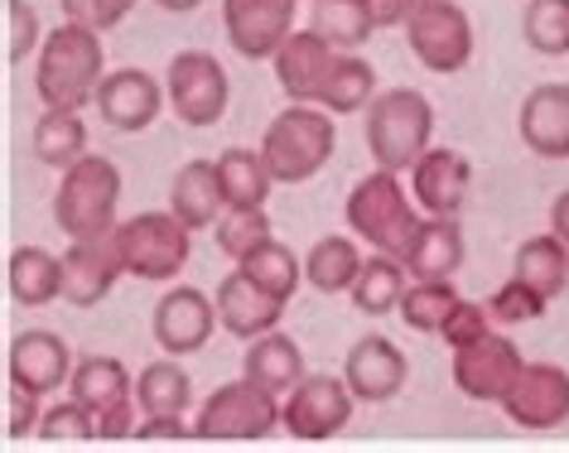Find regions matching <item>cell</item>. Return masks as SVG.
<instances>
[{
	"label": "cell",
	"instance_id": "obj_23",
	"mask_svg": "<svg viewBox=\"0 0 569 453\" xmlns=\"http://www.w3.org/2000/svg\"><path fill=\"white\" fill-rule=\"evenodd\" d=\"M463 256L468 246H463L459 218H420V226L410 232V242L401 251V265L410 271V280H453Z\"/></svg>",
	"mask_w": 569,
	"mask_h": 453
},
{
	"label": "cell",
	"instance_id": "obj_49",
	"mask_svg": "<svg viewBox=\"0 0 569 453\" xmlns=\"http://www.w3.org/2000/svg\"><path fill=\"white\" fill-rule=\"evenodd\" d=\"M550 232L560 236V242H569V189L555 198V208H550Z\"/></svg>",
	"mask_w": 569,
	"mask_h": 453
},
{
	"label": "cell",
	"instance_id": "obj_22",
	"mask_svg": "<svg viewBox=\"0 0 569 453\" xmlns=\"http://www.w3.org/2000/svg\"><path fill=\"white\" fill-rule=\"evenodd\" d=\"M280 314H284V300H276L270 290H261L247 271H241V265L218 285V323L232 338H247L251 343V338L280 329Z\"/></svg>",
	"mask_w": 569,
	"mask_h": 453
},
{
	"label": "cell",
	"instance_id": "obj_31",
	"mask_svg": "<svg viewBox=\"0 0 569 453\" xmlns=\"http://www.w3.org/2000/svg\"><path fill=\"white\" fill-rule=\"evenodd\" d=\"M362 265H367V256L358 251L352 236H323L305 256V280L319 294H343V290H352V280L362 275Z\"/></svg>",
	"mask_w": 569,
	"mask_h": 453
},
{
	"label": "cell",
	"instance_id": "obj_50",
	"mask_svg": "<svg viewBox=\"0 0 569 453\" xmlns=\"http://www.w3.org/2000/svg\"><path fill=\"white\" fill-rule=\"evenodd\" d=\"M160 10H169V16H189V10H198V0H154Z\"/></svg>",
	"mask_w": 569,
	"mask_h": 453
},
{
	"label": "cell",
	"instance_id": "obj_37",
	"mask_svg": "<svg viewBox=\"0 0 569 453\" xmlns=\"http://www.w3.org/2000/svg\"><path fill=\"white\" fill-rule=\"evenodd\" d=\"M521 39H526V49L546 53V59H565L569 53V0H526Z\"/></svg>",
	"mask_w": 569,
	"mask_h": 453
},
{
	"label": "cell",
	"instance_id": "obj_27",
	"mask_svg": "<svg viewBox=\"0 0 569 453\" xmlns=\"http://www.w3.org/2000/svg\"><path fill=\"white\" fill-rule=\"evenodd\" d=\"M68 386H73V401H82L92 410V420L136 401V381L126 372L121 358H82L73 366V381H68Z\"/></svg>",
	"mask_w": 569,
	"mask_h": 453
},
{
	"label": "cell",
	"instance_id": "obj_33",
	"mask_svg": "<svg viewBox=\"0 0 569 453\" xmlns=\"http://www.w3.org/2000/svg\"><path fill=\"white\" fill-rule=\"evenodd\" d=\"M193 401V381L179 362H150L136 376V405L140 415H183Z\"/></svg>",
	"mask_w": 569,
	"mask_h": 453
},
{
	"label": "cell",
	"instance_id": "obj_8",
	"mask_svg": "<svg viewBox=\"0 0 569 453\" xmlns=\"http://www.w3.org/2000/svg\"><path fill=\"white\" fill-rule=\"evenodd\" d=\"M352 401H358V395H352L348 376L315 372V376H305L300 386L284 395L280 424L295 439H305V444H323V439L343 434L352 424Z\"/></svg>",
	"mask_w": 569,
	"mask_h": 453
},
{
	"label": "cell",
	"instance_id": "obj_3",
	"mask_svg": "<svg viewBox=\"0 0 569 453\" xmlns=\"http://www.w3.org/2000/svg\"><path fill=\"white\" fill-rule=\"evenodd\" d=\"M117 208H121V169L107 154H82L78 164L63 169V183L53 193V222L73 242L111 236L117 232Z\"/></svg>",
	"mask_w": 569,
	"mask_h": 453
},
{
	"label": "cell",
	"instance_id": "obj_25",
	"mask_svg": "<svg viewBox=\"0 0 569 453\" xmlns=\"http://www.w3.org/2000/svg\"><path fill=\"white\" fill-rule=\"evenodd\" d=\"M241 376L256 381V386H266L270 395H290L309 372H305L300 343H295V338H284L280 329H270L261 338H251L247 358H241Z\"/></svg>",
	"mask_w": 569,
	"mask_h": 453
},
{
	"label": "cell",
	"instance_id": "obj_32",
	"mask_svg": "<svg viewBox=\"0 0 569 453\" xmlns=\"http://www.w3.org/2000/svg\"><path fill=\"white\" fill-rule=\"evenodd\" d=\"M34 154L49 169H68L88 154V125H82L78 111H59L49 107L44 117L34 121Z\"/></svg>",
	"mask_w": 569,
	"mask_h": 453
},
{
	"label": "cell",
	"instance_id": "obj_45",
	"mask_svg": "<svg viewBox=\"0 0 569 453\" xmlns=\"http://www.w3.org/2000/svg\"><path fill=\"white\" fill-rule=\"evenodd\" d=\"M39 420H44V410H39V391L10 386L6 391V439L10 444H20L24 434H39Z\"/></svg>",
	"mask_w": 569,
	"mask_h": 453
},
{
	"label": "cell",
	"instance_id": "obj_19",
	"mask_svg": "<svg viewBox=\"0 0 569 453\" xmlns=\"http://www.w3.org/2000/svg\"><path fill=\"white\" fill-rule=\"evenodd\" d=\"M164 107V92L160 82H154L146 68H121V73H107L102 88H97V111H102V121L111 131H146V125L160 117Z\"/></svg>",
	"mask_w": 569,
	"mask_h": 453
},
{
	"label": "cell",
	"instance_id": "obj_39",
	"mask_svg": "<svg viewBox=\"0 0 569 453\" xmlns=\"http://www.w3.org/2000/svg\"><path fill=\"white\" fill-rule=\"evenodd\" d=\"M218 251L222 256H232V261H247L256 246L270 242V218H266V208H227L222 218H218Z\"/></svg>",
	"mask_w": 569,
	"mask_h": 453
},
{
	"label": "cell",
	"instance_id": "obj_43",
	"mask_svg": "<svg viewBox=\"0 0 569 453\" xmlns=\"http://www.w3.org/2000/svg\"><path fill=\"white\" fill-rule=\"evenodd\" d=\"M492 309L488 304H473V300H459L449 309V319H445V329H439V338H445L449 348H468V343H478V338H488L492 329Z\"/></svg>",
	"mask_w": 569,
	"mask_h": 453
},
{
	"label": "cell",
	"instance_id": "obj_9",
	"mask_svg": "<svg viewBox=\"0 0 569 453\" xmlns=\"http://www.w3.org/2000/svg\"><path fill=\"white\" fill-rule=\"evenodd\" d=\"M406 34H410V53L430 73H459L473 59V20L453 0H425L406 20Z\"/></svg>",
	"mask_w": 569,
	"mask_h": 453
},
{
	"label": "cell",
	"instance_id": "obj_12",
	"mask_svg": "<svg viewBox=\"0 0 569 453\" xmlns=\"http://www.w3.org/2000/svg\"><path fill=\"white\" fill-rule=\"evenodd\" d=\"M502 410L521 430H555L569 420V372L555 362H526L517 386L502 395Z\"/></svg>",
	"mask_w": 569,
	"mask_h": 453
},
{
	"label": "cell",
	"instance_id": "obj_6",
	"mask_svg": "<svg viewBox=\"0 0 569 453\" xmlns=\"http://www.w3.org/2000/svg\"><path fill=\"white\" fill-rule=\"evenodd\" d=\"M189 232L193 226H183L174 212H136V218L117 222L111 242L121 251L126 275L160 285V280H174L189 261Z\"/></svg>",
	"mask_w": 569,
	"mask_h": 453
},
{
	"label": "cell",
	"instance_id": "obj_30",
	"mask_svg": "<svg viewBox=\"0 0 569 453\" xmlns=\"http://www.w3.org/2000/svg\"><path fill=\"white\" fill-rule=\"evenodd\" d=\"M410 271L401 265V256H387V251H377L372 261L362 265V275L352 280V304H358V314L367 319H381L391 314V309H401V294L410 290Z\"/></svg>",
	"mask_w": 569,
	"mask_h": 453
},
{
	"label": "cell",
	"instance_id": "obj_20",
	"mask_svg": "<svg viewBox=\"0 0 569 453\" xmlns=\"http://www.w3.org/2000/svg\"><path fill=\"white\" fill-rule=\"evenodd\" d=\"M343 376H348V386H352L358 401L381 405V401H391V395H401L410 366H406V352L396 348L391 338L372 333V338H362V343H352L348 362H343Z\"/></svg>",
	"mask_w": 569,
	"mask_h": 453
},
{
	"label": "cell",
	"instance_id": "obj_13",
	"mask_svg": "<svg viewBox=\"0 0 569 453\" xmlns=\"http://www.w3.org/2000/svg\"><path fill=\"white\" fill-rule=\"evenodd\" d=\"M222 24L241 59H276L295 34V0H222Z\"/></svg>",
	"mask_w": 569,
	"mask_h": 453
},
{
	"label": "cell",
	"instance_id": "obj_28",
	"mask_svg": "<svg viewBox=\"0 0 569 453\" xmlns=\"http://www.w3.org/2000/svg\"><path fill=\"white\" fill-rule=\"evenodd\" d=\"M511 275L526 280V285H531L536 294H546V300L565 294V285H569V242H560L555 232L521 242L517 261H511Z\"/></svg>",
	"mask_w": 569,
	"mask_h": 453
},
{
	"label": "cell",
	"instance_id": "obj_17",
	"mask_svg": "<svg viewBox=\"0 0 569 453\" xmlns=\"http://www.w3.org/2000/svg\"><path fill=\"white\" fill-rule=\"evenodd\" d=\"M73 348L63 343L59 333L49 329H30L10 343V358H6V372H10V386H24V391H59L63 381H73Z\"/></svg>",
	"mask_w": 569,
	"mask_h": 453
},
{
	"label": "cell",
	"instance_id": "obj_26",
	"mask_svg": "<svg viewBox=\"0 0 569 453\" xmlns=\"http://www.w3.org/2000/svg\"><path fill=\"white\" fill-rule=\"evenodd\" d=\"M6 285L16 294V304L24 309L53 304V300H63V261L44 246H20V251H10Z\"/></svg>",
	"mask_w": 569,
	"mask_h": 453
},
{
	"label": "cell",
	"instance_id": "obj_1",
	"mask_svg": "<svg viewBox=\"0 0 569 453\" xmlns=\"http://www.w3.org/2000/svg\"><path fill=\"white\" fill-rule=\"evenodd\" d=\"M102 39L88 24L63 20L44 44H39V68H34V88L44 97V107L59 111H82L97 102L102 88Z\"/></svg>",
	"mask_w": 569,
	"mask_h": 453
},
{
	"label": "cell",
	"instance_id": "obj_2",
	"mask_svg": "<svg viewBox=\"0 0 569 453\" xmlns=\"http://www.w3.org/2000/svg\"><path fill=\"white\" fill-rule=\"evenodd\" d=\"M367 150H372L377 169H391V174H406V169L420 164V154L430 150L435 135V107L430 97L416 88H391L377 92L372 107H367Z\"/></svg>",
	"mask_w": 569,
	"mask_h": 453
},
{
	"label": "cell",
	"instance_id": "obj_7",
	"mask_svg": "<svg viewBox=\"0 0 569 453\" xmlns=\"http://www.w3.org/2000/svg\"><path fill=\"white\" fill-rule=\"evenodd\" d=\"M280 424V395H270L256 381H227L198 405L193 434L198 439H266Z\"/></svg>",
	"mask_w": 569,
	"mask_h": 453
},
{
	"label": "cell",
	"instance_id": "obj_38",
	"mask_svg": "<svg viewBox=\"0 0 569 453\" xmlns=\"http://www.w3.org/2000/svg\"><path fill=\"white\" fill-rule=\"evenodd\" d=\"M459 300L463 294L453 290V280H416V285L401 294V309H396V314H401V323L416 333H439L449 319V309Z\"/></svg>",
	"mask_w": 569,
	"mask_h": 453
},
{
	"label": "cell",
	"instance_id": "obj_18",
	"mask_svg": "<svg viewBox=\"0 0 569 453\" xmlns=\"http://www.w3.org/2000/svg\"><path fill=\"white\" fill-rule=\"evenodd\" d=\"M126 275L121 251L111 236H97V242H73L63 251V300L73 309H92L102 304L117 280Z\"/></svg>",
	"mask_w": 569,
	"mask_h": 453
},
{
	"label": "cell",
	"instance_id": "obj_41",
	"mask_svg": "<svg viewBox=\"0 0 569 453\" xmlns=\"http://www.w3.org/2000/svg\"><path fill=\"white\" fill-rule=\"evenodd\" d=\"M39 44H44V34H39L34 6L30 0H6V63L20 68Z\"/></svg>",
	"mask_w": 569,
	"mask_h": 453
},
{
	"label": "cell",
	"instance_id": "obj_15",
	"mask_svg": "<svg viewBox=\"0 0 569 453\" xmlns=\"http://www.w3.org/2000/svg\"><path fill=\"white\" fill-rule=\"evenodd\" d=\"M218 329V300H208L203 290L179 285L164 290V300L154 304V343H160L169 358H183V352H198Z\"/></svg>",
	"mask_w": 569,
	"mask_h": 453
},
{
	"label": "cell",
	"instance_id": "obj_42",
	"mask_svg": "<svg viewBox=\"0 0 569 453\" xmlns=\"http://www.w3.org/2000/svg\"><path fill=\"white\" fill-rule=\"evenodd\" d=\"M546 304H550L546 294H536V290L526 285V280H517V275H511L507 285L488 300V309H492L497 323H531V319L546 314Z\"/></svg>",
	"mask_w": 569,
	"mask_h": 453
},
{
	"label": "cell",
	"instance_id": "obj_11",
	"mask_svg": "<svg viewBox=\"0 0 569 453\" xmlns=\"http://www.w3.org/2000/svg\"><path fill=\"white\" fill-rule=\"evenodd\" d=\"M521 366H526L521 348L511 343V338H502V333H488V338H478V343H468V348H453V386H459L468 401L502 405V395L517 386Z\"/></svg>",
	"mask_w": 569,
	"mask_h": 453
},
{
	"label": "cell",
	"instance_id": "obj_44",
	"mask_svg": "<svg viewBox=\"0 0 569 453\" xmlns=\"http://www.w3.org/2000/svg\"><path fill=\"white\" fill-rule=\"evenodd\" d=\"M59 6L73 24H88V30L102 34V30H117V24L131 16L136 0H59Z\"/></svg>",
	"mask_w": 569,
	"mask_h": 453
},
{
	"label": "cell",
	"instance_id": "obj_34",
	"mask_svg": "<svg viewBox=\"0 0 569 453\" xmlns=\"http://www.w3.org/2000/svg\"><path fill=\"white\" fill-rule=\"evenodd\" d=\"M309 30L319 39H329L338 53H358L367 39H372V20H367L362 0H315Z\"/></svg>",
	"mask_w": 569,
	"mask_h": 453
},
{
	"label": "cell",
	"instance_id": "obj_14",
	"mask_svg": "<svg viewBox=\"0 0 569 453\" xmlns=\"http://www.w3.org/2000/svg\"><path fill=\"white\" fill-rule=\"evenodd\" d=\"M270 63H276V82L290 102L319 107V97H323L333 68H338V49L329 44V39H319L315 30H295Z\"/></svg>",
	"mask_w": 569,
	"mask_h": 453
},
{
	"label": "cell",
	"instance_id": "obj_4",
	"mask_svg": "<svg viewBox=\"0 0 569 453\" xmlns=\"http://www.w3.org/2000/svg\"><path fill=\"white\" fill-rule=\"evenodd\" d=\"M333 111L323 107H309V102H290L276 121L266 125V140H261V154L270 164L276 183H305L315 179L333 154Z\"/></svg>",
	"mask_w": 569,
	"mask_h": 453
},
{
	"label": "cell",
	"instance_id": "obj_35",
	"mask_svg": "<svg viewBox=\"0 0 569 453\" xmlns=\"http://www.w3.org/2000/svg\"><path fill=\"white\" fill-rule=\"evenodd\" d=\"M237 265L256 280V285L270 290V294H276V300H284V304L295 300V290H300V280H305V261H295V251L284 246V242H276V236H270V242H261L247 261H237Z\"/></svg>",
	"mask_w": 569,
	"mask_h": 453
},
{
	"label": "cell",
	"instance_id": "obj_48",
	"mask_svg": "<svg viewBox=\"0 0 569 453\" xmlns=\"http://www.w3.org/2000/svg\"><path fill=\"white\" fill-rule=\"evenodd\" d=\"M136 401L121 405V410H107V415H97V439H131L136 434Z\"/></svg>",
	"mask_w": 569,
	"mask_h": 453
},
{
	"label": "cell",
	"instance_id": "obj_16",
	"mask_svg": "<svg viewBox=\"0 0 569 453\" xmlns=\"http://www.w3.org/2000/svg\"><path fill=\"white\" fill-rule=\"evenodd\" d=\"M410 189L430 218H459L473 193V160L463 150H425L410 169Z\"/></svg>",
	"mask_w": 569,
	"mask_h": 453
},
{
	"label": "cell",
	"instance_id": "obj_29",
	"mask_svg": "<svg viewBox=\"0 0 569 453\" xmlns=\"http://www.w3.org/2000/svg\"><path fill=\"white\" fill-rule=\"evenodd\" d=\"M218 174H222V193L227 208H266L270 189H276V174H270L261 150H222L218 154Z\"/></svg>",
	"mask_w": 569,
	"mask_h": 453
},
{
	"label": "cell",
	"instance_id": "obj_24",
	"mask_svg": "<svg viewBox=\"0 0 569 453\" xmlns=\"http://www.w3.org/2000/svg\"><path fill=\"white\" fill-rule=\"evenodd\" d=\"M169 212L193 226V232H203V226H218V218L227 212V193H222V174L212 160H189L169 183Z\"/></svg>",
	"mask_w": 569,
	"mask_h": 453
},
{
	"label": "cell",
	"instance_id": "obj_51",
	"mask_svg": "<svg viewBox=\"0 0 569 453\" xmlns=\"http://www.w3.org/2000/svg\"><path fill=\"white\" fill-rule=\"evenodd\" d=\"M309 6H315V0H309Z\"/></svg>",
	"mask_w": 569,
	"mask_h": 453
},
{
	"label": "cell",
	"instance_id": "obj_47",
	"mask_svg": "<svg viewBox=\"0 0 569 453\" xmlns=\"http://www.w3.org/2000/svg\"><path fill=\"white\" fill-rule=\"evenodd\" d=\"M193 424H183V415H146L136 424V439H189Z\"/></svg>",
	"mask_w": 569,
	"mask_h": 453
},
{
	"label": "cell",
	"instance_id": "obj_10",
	"mask_svg": "<svg viewBox=\"0 0 569 453\" xmlns=\"http://www.w3.org/2000/svg\"><path fill=\"white\" fill-rule=\"evenodd\" d=\"M164 92L183 125H218L232 88H227V68L212 59V53L183 49V53H174V63H169V73H164Z\"/></svg>",
	"mask_w": 569,
	"mask_h": 453
},
{
	"label": "cell",
	"instance_id": "obj_36",
	"mask_svg": "<svg viewBox=\"0 0 569 453\" xmlns=\"http://www.w3.org/2000/svg\"><path fill=\"white\" fill-rule=\"evenodd\" d=\"M372 88H377L372 63L358 59V53H338V68H333L329 88H323V97H319V107L333 111V117H348V111L372 107Z\"/></svg>",
	"mask_w": 569,
	"mask_h": 453
},
{
	"label": "cell",
	"instance_id": "obj_40",
	"mask_svg": "<svg viewBox=\"0 0 569 453\" xmlns=\"http://www.w3.org/2000/svg\"><path fill=\"white\" fill-rule=\"evenodd\" d=\"M39 439H44V444H82V439H97V420H92L88 405L68 395V401L44 410V420H39Z\"/></svg>",
	"mask_w": 569,
	"mask_h": 453
},
{
	"label": "cell",
	"instance_id": "obj_5",
	"mask_svg": "<svg viewBox=\"0 0 569 453\" xmlns=\"http://www.w3.org/2000/svg\"><path fill=\"white\" fill-rule=\"evenodd\" d=\"M348 226L362 236L372 251H387V256H401L410 232L420 226L416 208L401 189V179L391 169H377V174L358 179V189L348 193Z\"/></svg>",
	"mask_w": 569,
	"mask_h": 453
},
{
	"label": "cell",
	"instance_id": "obj_46",
	"mask_svg": "<svg viewBox=\"0 0 569 453\" xmlns=\"http://www.w3.org/2000/svg\"><path fill=\"white\" fill-rule=\"evenodd\" d=\"M425 0H362L367 20H372V30H391V24H406Z\"/></svg>",
	"mask_w": 569,
	"mask_h": 453
},
{
	"label": "cell",
	"instance_id": "obj_21",
	"mask_svg": "<svg viewBox=\"0 0 569 453\" xmlns=\"http://www.w3.org/2000/svg\"><path fill=\"white\" fill-rule=\"evenodd\" d=\"M517 131L526 150L540 160H569V88L565 82H540L526 92Z\"/></svg>",
	"mask_w": 569,
	"mask_h": 453
}]
</instances>
